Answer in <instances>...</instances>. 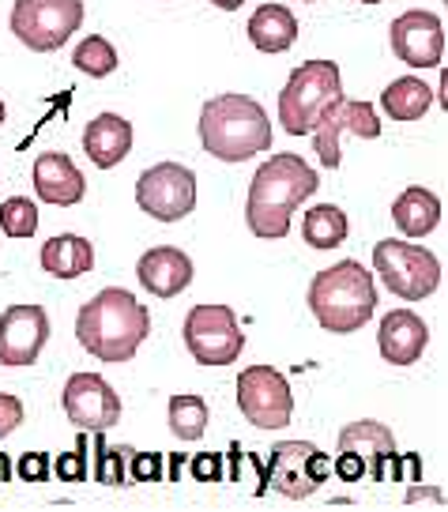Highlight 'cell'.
Wrapping results in <instances>:
<instances>
[{"label": "cell", "instance_id": "cell-1", "mask_svg": "<svg viewBox=\"0 0 448 512\" xmlns=\"http://www.w3.org/2000/svg\"><path fill=\"white\" fill-rule=\"evenodd\" d=\"M317 189V170L302 155H290V151L272 155L256 170L253 185H249V204H245L249 230L260 241H283L290 234V215Z\"/></svg>", "mask_w": 448, "mask_h": 512}, {"label": "cell", "instance_id": "cell-2", "mask_svg": "<svg viewBox=\"0 0 448 512\" xmlns=\"http://www.w3.org/2000/svg\"><path fill=\"white\" fill-rule=\"evenodd\" d=\"M151 332V313L136 294L121 287L98 290L76 317V339L98 362H128Z\"/></svg>", "mask_w": 448, "mask_h": 512}, {"label": "cell", "instance_id": "cell-3", "mask_svg": "<svg viewBox=\"0 0 448 512\" xmlns=\"http://www.w3.org/2000/svg\"><path fill=\"white\" fill-rule=\"evenodd\" d=\"M200 144L219 162H249L272 147V121L249 95H219L200 110Z\"/></svg>", "mask_w": 448, "mask_h": 512}, {"label": "cell", "instance_id": "cell-4", "mask_svg": "<svg viewBox=\"0 0 448 512\" xmlns=\"http://www.w3.org/2000/svg\"><path fill=\"white\" fill-rule=\"evenodd\" d=\"M309 309L320 328L332 336H351L358 328H366L377 309L373 272L358 260H339L317 272L309 283Z\"/></svg>", "mask_w": 448, "mask_h": 512}, {"label": "cell", "instance_id": "cell-5", "mask_svg": "<svg viewBox=\"0 0 448 512\" xmlns=\"http://www.w3.org/2000/svg\"><path fill=\"white\" fill-rule=\"evenodd\" d=\"M343 76L336 61H305L279 91V125L290 136H309L320 117L343 102Z\"/></svg>", "mask_w": 448, "mask_h": 512}, {"label": "cell", "instance_id": "cell-6", "mask_svg": "<svg viewBox=\"0 0 448 512\" xmlns=\"http://www.w3.org/2000/svg\"><path fill=\"white\" fill-rule=\"evenodd\" d=\"M373 272L400 302H422L441 287V260L411 241H377Z\"/></svg>", "mask_w": 448, "mask_h": 512}, {"label": "cell", "instance_id": "cell-7", "mask_svg": "<svg viewBox=\"0 0 448 512\" xmlns=\"http://www.w3.org/2000/svg\"><path fill=\"white\" fill-rule=\"evenodd\" d=\"M80 23L83 0H16L12 8V34L34 53H53L68 46Z\"/></svg>", "mask_w": 448, "mask_h": 512}, {"label": "cell", "instance_id": "cell-8", "mask_svg": "<svg viewBox=\"0 0 448 512\" xmlns=\"http://www.w3.org/2000/svg\"><path fill=\"white\" fill-rule=\"evenodd\" d=\"M185 347L200 366H230L245 351V332L230 305L204 302L185 317Z\"/></svg>", "mask_w": 448, "mask_h": 512}, {"label": "cell", "instance_id": "cell-9", "mask_svg": "<svg viewBox=\"0 0 448 512\" xmlns=\"http://www.w3.org/2000/svg\"><path fill=\"white\" fill-rule=\"evenodd\" d=\"M136 204L159 223H177L196 208V174L181 162L147 166L136 177Z\"/></svg>", "mask_w": 448, "mask_h": 512}, {"label": "cell", "instance_id": "cell-10", "mask_svg": "<svg viewBox=\"0 0 448 512\" xmlns=\"http://www.w3.org/2000/svg\"><path fill=\"white\" fill-rule=\"evenodd\" d=\"M238 407L260 430H283L294 415L290 381L275 366H249L238 373Z\"/></svg>", "mask_w": 448, "mask_h": 512}, {"label": "cell", "instance_id": "cell-11", "mask_svg": "<svg viewBox=\"0 0 448 512\" xmlns=\"http://www.w3.org/2000/svg\"><path fill=\"white\" fill-rule=\"evenodd\" d=\"M328 471H332V460L313 441H279L268 452V479L264 482H272V490H279L290 501H302V497L317 494Z\"/></svg>", "mask_w": 448, "mask_h": 512}, {"label": "cell", "instance_id": "cell-12", "mask_svg": "<svg viewBox=\"0 0 448 512\" xmlns=\"http://www.w3.org/2000/svg\"><path fill=\"white\" fill-rule=\"evenodd\" d=\"M61 407L80 430L106 433L121 422V400L98 373H72L61 392Z\"/></svg>", "mask_w": 448, "mask_h": 512}, {"label": "cell", "instance_id": "cell-13", "mask_svg": "<svg viewBox=\"0 0 448 512\" xmlns=\"http://www.w3.org/2000/svg\"><path fill=\"white\" fill-rule=\"evenodd\" d=\"M392 53L411 68H441L445 61V23L433 12L411 8L392 19Z\"/></svg>", "mask_w": 448, "mask_h": 512}, {"label": "cell", "instance_id": "cell-14", "mask_svg": "<svg viewBox=\"0 0 448 512\" xmlns=\"http://www.w3.org/2000/svg\"><path fill=\"white\" fill-rule=\"evenodd\" d=\"M362 136V140H377L381 136V121H377V110L369 102H354V98H343L339 106L320 117V125L313 128V144H317V159L320 166L328 170H339L343 162V151H339V136Z\"/></svg>", "mask_w": 448, "mask_h": 512}, {"label": "cell", "instance_id": "cell-15", "mask_svg": "<svg viewBox=\"0 0 448 512\" xmlns=\"http://www.w3.org/2000/svg\"><path fill=\"white\" fill-rule=\"evenodd\" d=\"M49 343V313L42 305H8L0 313V366H31Z\"/></svg>", "mask_w": 448, "mask_h": 512}, {"label": "cell", "instance_id": "cell-16", "mask_svg": "<svg viewBox=\"0 0 448 512\" xmlns=\"http://www.w3.org/2000/svg\"><path fill=\"white\" fill-rule=\"evenodd\" d=\"M31 185L38 192L42 204H53V208H72L80 204L83 192H87V181H83L80 166L68 159L64 151H46L38 155L31 170Z\"/></svg>", "mask_w": 448, "mask_h": 512}, {"label": "cell", "instance_id": "cell-17", "mask_svg": "<svg viewBox=\"0 0 448 512\" xmlns=\"http://www.w3.org/2000/svg\"><path fill=\"white\" fill-rule=\"evenodd\" d=\"M339 452H354L366 464V475H373V479H388V467L400 464L392 430L373 422V418L351 422L347 430H339Z\"/></svg>", "mask_w": 448, "mask_h": 512}, {"label": "cell", "instance_id": "cell-18", "mask_svg": "<svg viewBox=\"0 0 448 512\" xmlns=\"http://www.w3.org/2000/svg\"><path fill=\"white\" fill-rule=\"evenodd\" d=\"M426 343H430V328L411 309H392L381 320V328H377L381 358L392 362V366H411V362H418L422 351H426Z\"/></svg>", "mask_w": 448, "mask_h": 512}, {"label": "cell", "instance_id": "cell-19", "mask_svg": "<svg viewBox=\"0 0 448 512\" xmlns=\"http://www.w3.org/2000/svg\"><path fill=\"white\" fill-rule=\"evenodd\" d=\"M136 279L155 298H177L192 283V260L181 249H174V245L147 249L140 256V264H136Z\"/></svg>", "mask_w": 448, "mask_h": 512}, {"label": "cell", "instance_id": "cell-20", "mask_svg": "<svg viewBox=\"0 0 448 512\" xmlns=\"http://www.w3.org/2000/svg\"><path fill=\"white\" fill-rule=\"evenodd\" d=\"M83 151L98 170H113L132 151V125L117 113H98L95 121L83 128Z\"/></svg>", "mask_w": 448, "mask_h": 512}, {"label": "cell", "instance_id": "cell-21", "mask_svg": "<svg viewBox=\"0 0 448 512\" xmlns=\"http://www.w3.org/2000/svg\"><path fill=\"white\" fill-rule=\"evenodd\" d=\"M245 31L260 53H287L298 42V19L283 4H260Z\"/></svg>", "mask_w": 448, "mask_h": 512}, {"label": "cell", "instance_id": "cell-22", "mask_svg": "<svg viewBox=\"0 0 448 512\" xmlns=\"http://www.w3.org/2000/svg\"><path fill=\"white\" fill-rule=\"evenodd\" d=\"M392 223L400 226V234H407V238H426V234L437 230V223H441V200H437L430 189L411 185V189H403L400 196H396V204H392Z\"/></svg>", "mask_w": 448, "mask_h": 512}, {"label": "cell", "instance_id": "cell-23", "mask_svg": "<svg viewBox=\"0 0 448 512\" xmlns=\"http://www.w3.org/2000/svg\"><path fill=\"white\" fill-rule=\"evenodd\" d=\"M42 268L53 279H80L95 268V249L80 234H57L42 245Z\"/></svg>", "mask_w": 448, "mask_h": 512}, {"label": "cell", "instance_id": "cell-24", "mask_svg": "<svg viewBox=\"0 0 448 512\" xmlns=\"http://www.w3.org/2000/svg\"><path fill=\"white\" fill-rule=\"evenodd\" d=\"M381 106L392 121H418L426 117L433 106V91L430 83H422L418 76H403V80H392L384 87Z\"/></svg>", "mask_w": 448, "mask_h": 512}, {"label": "cell", "instance_id": "cell-25", "mask_svg": "<svg viewBox=\"0 0 448 512\" xmlns=\"http://www.w3.org/2000/svg\"><path fill=\"white\" fill-rule=\"evenodd\" d=\"M347 215L336 208V204H317V208L305 211L302 223V238L313 245V249H336L347 241Z\"/></svg>", "mask_w": 448, "mask_h": 512}, {"label": "cell", "instance_id": "cell-26", "mask_svg": "<svg viewBox=\"0 0 448 512\" xmlns=\"http://www.w3.org/2000/svg\"><path fill=\"white\" fill-rule=\"evenodd\" d=\"M208 430V403L204 396H174L170 400V433L177 441H200Z\"/></svg>", "mask_w": 448, "mask_h": 512}, {"label": "cell", "instance_id": "cell-27", "mask_svg": "<svg viewBox=\"0 0 448 512\" xmlns=\"http://www.w3.org/2000/svg\"><path fill=\"white\" fill-rule=\"evenodd\" d=\"M72 64L80 68L83 76L102 80V76H113V72H117V49H113L102 34H91V38H83L80 46L72 49Z\"/></svg>", "mask_w": 448, "mask_h": 512}, {"label": "cell", "instance_id": "cell-28", "mask_svg": "<svg viewBox=\"0 0 448 512\" xmlns=\"http://www.w3.org/2000/svg\"><path fill=\"white\" fill-rule=\"evenodd\" d=\"M0 230L8 238H34L38 234V204L27 196H12L0 204Z\"/></svg>", "mask_w": 448, "mask_h": 512}, {"label": "cell", "instance_id": "cell-29", "mask_svg": "<svg viewBox=\"0 0 448 512\" xmlns=\"http://www.w3.org/2000/svg\"><path fill=\"white\" fill-rule=\"evenodd\" d=\"M98 452H102V445H98ZM128 456H132V448L128 445L102 452V456H98V479L110 482V486H128V475H125Z\"/></svg>", "mask_w": 448, "mask_h": 512}, {"label": "cell", "instance_id": "cell-30", "mask_svg": "<svg viewBox=\"0 0 448 512\" xmlns=\"http://www.w3.org/2000/svg\"><path fill=\"white\" fill-rule=\"evenodd\" d=\"M19 422H23V403H19L12 392H0V437L16 433Z\"/></svg>", "mask_w": 448, "mask_h": 512}, {"label": "cell", "instance_id": "cell-31", "mask_svg": "<svg viewBox=\"0 0 448 512\" xmlns=\"http://www.w3.org/2000/svg\"><path fill=\"white\" fill-rule=\"evenodd\" d=\"M46 471H49V460L42 452H27V456L19 460V475L27 482H46Z\"/></svg>", "mask_w": 448, "mask_h": 512}, {"label": "cell", "instance_id": "cell-32", "mask_svg": "<svg viewBox=\"0 0 448 512\" xmlns=\"http://www.w3.org/2000/svg\"><path fill=\"white\" fill-rule=\"evenodd\" d=\"M57 475L61 482H83V452H64L57 460Z\"/></svg>", "mask_w": 448, "mask_h": 512}, {"label": "cell", "instance_id": "cell-33", "mask_svg": "<svg viewBox=\"0 0 448 512\" xmlns=\"http://www.w3.org/2000/svg\"><path fill=\"white\" fill-rule=\"evenodd\" d=\"M332 467L339 471V479H347V482H358L362 475H366V464H362L354 452H339V460Z\"/></svg>", "mask_w": 448, "mask_h": 512}, {"label": "cell", "instance_id": "cell-34", "mask_svg": "<svg viewBox=\"0 0 448 512\" xmlns=\"http://www.w3.org/2000/svg\"><path fill=\"white\" fill-rule=\"evenodd\" d=\"M219 471H223L219 456H196V460H192V475L200 482H219Z\"/></svg>", "mask_w": 448, "mask_h": 512}, {"label": "cell", "instance_id": "cell-35", "mask_svg": "<svg viewBox=\"0 0 448 512\" xmlns=\"http://www.w3.org/2000/svg\"><path fill=\"white\" fill-rule=\"evenodd\" d=\"M128 464H132V475H136V482L155 479V475L162 471V464L155 460V456H128Z\"/></svg>", "mask_w": 448, "mask_h": 512}, {"label": "cell", "instance_id": "cell-36", "mask_svg": "<svg viewBox=\"0 0 448 512\" xmlns=\"http://www.w3.org/2000/svg\"><path fill=\"white\" fill-rule=\"evenodd\" d=\"M418 497H433V501H445V494H441L437 486H411V490H407V505H411V501H418Z\"/></svg>", "mask_w": 448, "mask_h": 512}, {"label": "cell", "instance_id": "cell-37", "mask_svg": "<svg viewBox=\"0 0 448 512\" xmlns=\"http://www.w3.org/2000/svg\"><path fill=\"white\" fill-rule=\"evenodd\" d=\"M208 4H215V8H223V12H238L241 4H249V0H208Z\"/></svg>", "mask_w": 448, "mask_h": 512}, {"label": "cell", "instance_id": "cell-38", "mask_svg": "<svg viewBox=\"0 0 448 512\" xmlns=\"http://www.w3.org/2000/svg\"><path fill=\"white\" fill-rule=\"evenodd\" d=\"M0 128H4V98H0Z\"/></svg>", "mask_w": 448, "mask_h": 512}, {"label": "cell", "instance_id": "cell-39", "mask_svg": "<svg viewBox=\"0 0 448 512\" xmlns=\"http://www.w3.org/2000/svg\"><path fill=\"white\" fill-rule=\"evenodd\" d=\"M358 4H384V0H358Z\"/></svg>", "mask_w": 448, "mask_h": 512}, {"label": "cell", "instance_id": "cell-40", "mask_svg": "<svg viewBox=\"0 0 448 512\" xmlns=\"http://www.w3.org/2000/svg\"><path fill=\"white\" fill-rule=\"evenodd\" d=\"M302 4H317V0H302Z\"/></svg>", "mask_w": 448, "mask_h": 512}]
</instances>
